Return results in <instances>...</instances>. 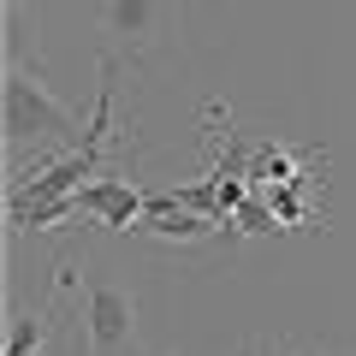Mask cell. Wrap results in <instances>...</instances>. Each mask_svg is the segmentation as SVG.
Returning <instances> with one entry per match:
<instances>
[{
  "mask_svg": "<svg viewBox=\"0 0 356 356\" xmlns=\"http://www.w3.org/2000/svg\"><path fill=\"white\" fill-rule=\"evenodd\" d=\"M285 356H327V350H309V344H285Z\"/></svg>",
  "mask_w": 356,
  "mask_h": 356,
  "instance_id": "8",
  "label": "cell"
},
{
  "mask_svg": "<svg viewBox=\"0 0 356 356\" xmlns=\"http://www.w3.org/2000/svg\"><path fill=\"white\" fill-rule=\"evenodd\" d=\"M72 196H77V214H89L107 232H137L143 208H149V191H143L137 178H125V172H107V178H95V184H83V191H72Z\"/></svg>",
  "mask_w": 356,
  "mask_h": 356,
  "instance_id": "3",
  "label": "cell"
},
{
  "mask_svg": "<svg viewBox=\"0 0 356 356\" xmlns=\"http://www.w3.org/2000/svg\"><path fill=\"white\" fill-rule=\"evenodd\" d=\"M6 65H18V72H30L36 65V42H30V24H24V6H6Z\"/></svg>",
  "mask_w": 356,
  "mask_h": 356,
  "instance_id": "6",
  "label": "cell"
},
{
  "mask_svg": "<svg viewBox=\"0 0 356 356\" xmlns=\"http://www.w3.org/2000/svg\"><path fill=\"white\" fill-rule=\"evenodd\" d=\"M48 327H54L48 309H36V315H18V321H13V332H6V356H42V344H48Z\"/></svg>",
  "mask_w": 356,
  "mask_h": 356,
  "instance_id": "5",
  "label": "cell"
},
{
  "mask_svg": "<svg viewBox=\"0 0 356 356\" xmlns=\"http://www.w3.org/2000/svg\"><path fill=\"white\" fill-rule=\"evenodd\" d=\"M83 119L72 113V107H60L42 89L36 72H18V65H6V149H30V143H65V149H77L83 143Z\"/></svg>",
  "mask_w": 356,
  "mask_h": 356,
  "instance_id": "1",
  "label": "cell"
},
{
  "mask_svg": "<svg viewBox=\"0 0 356 356\" xmlns=\"http://www.w3.org/2000/svg\"><path fill=\"white\" fill-rule=\"evenodd\" d=\"M83 339H89V356H125V344L137 339V297L107 280H89L83 285Z\"/></svg>",
  "mask_w": 356,
  "mask_h": 356,
  "instance_id": "2",
  "label": "cell"
},
{
  "mask_svg": "<svg viewBox=\"0 0 356 356\" xmlns=\"http://www.w3.org/2000/svg\"><path fill=\"white\" fill-rule=\"evenodd\" d=\"M166 18H172V6H166V0H102L107 36H119L131 54L149 48V42L166 30Z\"/></svg>",
  "mask_w": 356,
  "mask_h": 356,
  "instance_id": "4",
  "label": "cell"
},
{
  "mask_svg": "<svg viewBox=\"0 0 356 356\" xmlns=\"http://www.w3.org/2000/svg\"><path fill=\"white\" fill-rule=\"evenodd\" d=\"M232 226H238V232H273V226H280V214H273V202H267V196L255 191L250 202H243L238 214H232Z\"/></svg>",
  "mask_w": 356,
  "mask_h": 356,
  "instance_id": "7",
  "label": "cell"
}]
</instances>
